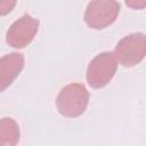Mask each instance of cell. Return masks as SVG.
Masks as SVG:
<instances>
[{"label":"cell","mask_w":146,"mask_h":146,"mask_svg":"<svg viewBox=\"0 0 146 146\" xmlns=\"http://www.w3.org/2000/svg\"><path fill=\"white\" fill-rule=\"evenodd\" d=\"M89 91L82 83H70L63 87L56 98L58 112L65 117L82 115L89 104Z\"/></svg>","instance_id":"cell-1"},{"label":"cell","mask_w":146,"mask_h":146,"mask_svg":"<svg viewBox=\"0 0 146 146\" xmlns=\"http://www.w3.org/2000/svg\"><path fill=\"white\" fill-rule=\"evenodd\" d=\"M114 56L124 67H133L146 55V36L143 32H136L122 38L114 49Z\"/></svg>","instance_id":"cell-2"},{"label":"cell","mask_w":146,"mask_h":146,"mask_svg":"<svg viewBox=\"0 0 146 146\" xmlns=\"http://www.w3.org/2000/svg\"><path fill=\"white\" fill-rule=\"evenodd\" d=\"M117 70V62L111 51H104L96 55L87 68V82L94 89L107 86Z\"/></svg>","instance_id":"cell-3"},{"label":"cell","mask_w":146,"mask_h":146,"mask_svg":"<svg viewBox=\"0 0 146 146\" xmlns=\"http://www.w3.org/2000/svg\"><path fill=\"white\" fill-rule=\"evenodd\" d=\"M120 14L116 0H91L84 11V22L92 30H104L112 25Z\"/></svg>","instance_id":"cell-4"},{"label":"cell","mask_w":146,"mask_h":146,"mask_svg":"<svg viewBox=\"0 0 146 146\" xmlns=\"http://www.w3.org/2000/svg\"><path fill=\"white\" fill-rule=\"evenodd\" d=\"M39 30V21L29 14L16 19L7 30L6 42L16 49L29 46Z\"/></svg>","instance_id":"cell-5"},{"label":"cell","mask_w":146,"mask_h":146,"mask_svg":"<svg viewBox=\"0 0 146 146\" xmlns=\"http://www.w3.org/2000/svg\"><path fill=\"white\" fill-rule=\"evenodd\" d=\"M24 55L17 51L0 58V92L6 90L24 68Z\"/></svg>","instance_id":"cell-6"},{"label":"cell","mask_w":146,"mask_h":146,"mask_svg":"<svg viewBox=\"0 0 146 146\" xmlns=\"http://www.w3.org/2000/svg\"><path fill=\"white\" fill-rule=\"evenodd\" d=\"M18 123L11 117L0 119V146H15L19 141Z\"/></svg>","instance_id":"cell-7"},{"label":"cell","mask_w":146,"mask_h":146,"mask_svg":"<svg viewBox=\"0 0 146 146\" xmlns=\"http://www.w3.org/2000/svg\"><path fill=\"white\" fill-rule=\"evenodd\" d=\"M17 0H0V16H6L15 8Z\"/></svg>","instance_id":"cell-8"},{"label":"cell","mask_w":146,"mask_h":146,"mask_svg":"<svg viewBox=\"0 0 146 146\" xmlns=\"http://www.w3.org/2000/svg\"><path fill=\"white\" fill-rule=\"evenodd\" d=\"M125 5L135 10H140L146 7V0H124Z\"/></svg>","instance_id":"cell-9"}]
</instances>
